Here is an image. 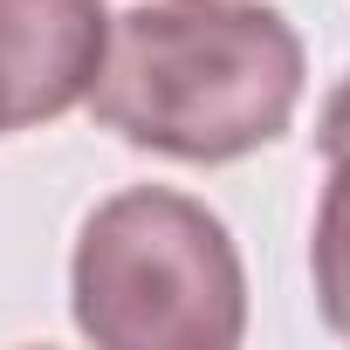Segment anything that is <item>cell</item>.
<instances>
[{"mask_svg": "<svg viewBox=\"0 0 350 350\" xmlns=\"http://www.w3.org/2000/svg\"><path fill=\"white\" fill-rule=\"evenodd\" d=\"M90 117L137 151L227 165L275 144L302 103V42L254 0H165L110 21Z\"/></svg>", "mask_w": 350, "mask_h": 350, "instance_id": "6da1fadb", "label": "cell"}, {"mask_svg": "<svg viewBox=\"0 0 350 350\" xmlns=\"http://www.w3.org/2000/svg\"><path fill=\"white\" fill-rule=\"evenodd\" d=\"M69 295L103 350H227L247 323L227 227L172 186H131L83 220Z\"/></svg>", "mask_w": 350, "mask_h": 350, "instance_id": "7a4b0ae2", "label": "cell"}, {"mask_svg": "<svg viewBox=\"0 0 350 350\" xmlns=\"http://www.w3.org/2000/svg\"><path fill=\"white\" fill-rule=\"evenodd\" d=\"M103 0H0V131L76 110L103 69Z\"/></svg>", "mask_w": 350, "mask_h": 350, "instance_id": "3957f363", "label": "cell"}, {"mask_svg": "<svg viewBox=\"0 0 350 350\" xmlns=\"http://www.w3.org/2000/svg\"><path fill=\"white\" fill-rule=\"evenodd\" d=\"M329 186H323V206H316V247H309V268H316V302H323V323L336 336H350V151H329Z\"/></svg>", "mask_w": 350, "mask_h": 350, "instance_id": "277c9868", "label": "cell"}, {"mask_svg": "<svg viewBox=\"0 0 350 350\" xmlns=\"http://www.w3.org/2000/svg\"><path fill=\"white\" fill-rule=\"evenodd\" d=\"M316 151H350V76L336 83V96L323 103V124H316Z\"/></svg>", "mask_w": 350, "mask_h": 350, "instance_id": "5b68a950", "label": "cell"}]
</instances>
